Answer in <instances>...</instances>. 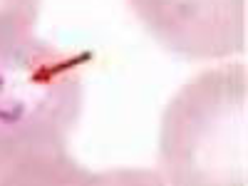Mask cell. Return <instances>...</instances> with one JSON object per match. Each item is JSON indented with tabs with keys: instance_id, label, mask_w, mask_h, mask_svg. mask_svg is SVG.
Here are the masks:
<instances>
[{
	"instance_id": "3",
	"label": "cell",
	"mask_w": 248,
	"mask_h": 186,
	"mask_svg": "<svg viewBox=\"0 0 248 186\" xmlns=\"http://www.w3.org/2000/svg\"><path fill=\"white\" fill-rule=\"evenodd\" d=\"M159 45L186 60H226L246 52L248 0H129Z\"/></svg>"
},
{
	"instance_id": "4",
	"label": "cell",
	"mask_w": 248,
	"mask_h": 186,
	"mask_svg": "<svg viewBox=\"0 0 248 186\" xmlns=\"http://www.w3.org/2000/svg\"><path fill=\"white\" fill-rule=\"evenodd\" d=\"M43 0H0V55L35 35Z\"/></svg>"
},
{
	"instance_id": "2",
	"label": "cell",
	"mask_w": 248,
	"mask_h": 186,
	"mask_svg": "<svg viewBox=\"0 0 248 186\" xmlns=\"http://www.w3.org/2000/svg\"><path fill=\"white\" fill-rule=\"evenodd\" d=\"M243 62L203 70L171 97L161 114L159 171L169 184H246Z\"/></svg>"
},
{
	"instance_id": "1",
	"label": "cell",
	"mask_w": 248,
	"mask_h": 186,
	"mask_svg": "<svg viewBox=\"0 0 248 186\" xmlns=\"http://www.w3.org/2000/svg\"><path fill=\"white\" fill-rule=\"evenodd\" d=\"M87 55L30 35L0 55V184H90L70 154Z\"/></svg>"
}]
</instances>
